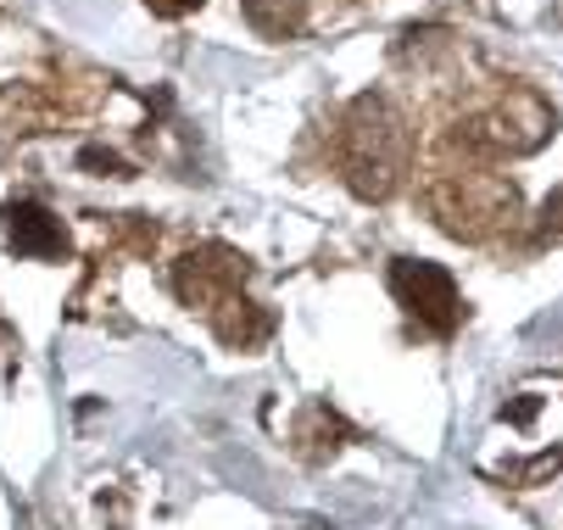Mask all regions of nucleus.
Returning <instances> with one entry per match:
<instances>
[{
    "instance_id": "f257e3e1",
    "label": "nucleus",
    "mask_w": 563,
    "mask_h": 530,
    "mask_svg": "<svg viewBox=\"0 0 563 530\" xmlns=\"http://www.w3.org/2000/svg\"><path fill=\"white\" fill-rule=\"evenodd\" d=\"M408 145H413V134L401 123V112L385 96H363L341 129V168H346L352 190L385 201L401 185V174H408Z\"/></svg>"
},
{
    "instance_id": "f03ea898",
    "label": "nucleus",
    "mask_w": 563,
    "mask_h": 530,
    "mask_svg": "<svg viewBox=\"0 0 563 530\" xmlns=\"http://www.w3.org/2000/svg\"><path fill=\"white\" fill-rule=\"evenodd\" d=\"M390 290H396L401 308H408L413 319H424L435 335H446V330L457 324V313H463L457 285H452V274H446L441 263H413V257H401V263L390 268Z\"/></svg>"
},
{
    "instance_id": "7ed1b4c3",
    "label": "nucleus",
    "mask_w": 563,
    "mask_h": 530,
    "mask_svg": "<svg viewBox=\"0 0 563 530\" xmlns=\"http://www.w3.org/2000/svg\"><path fill=\"white\" fill-rule=\"evenodd\" d=\"M7 218H12V223H7V241H12L18 252H40V257L62 252V230L51 223V212H45V207H34V201H18Z\"/></svg>"
},
{
    "instance_id": "20e7f679",
    "label": "nucleus",
    "mask_w": 563,
    "mask_h": 530,
    "mask_svg": "<svg viewBox=\"0 0 563 530\" xmlns=\"http://www.w3.org/2000/svg\"><path fill=\"white\" fill-rule=\"evenodd\" d=\"M301 18H307V0H246V23H252L257 34H268V40L296 34Z\"/></svg>"
},
{
    "instance_id": "39448f33",
    "label": "nucleus",
    "mask_w": 563,
    "mask_h": 530,
    "mask_svg": "<svg viewBox=\"0 0 563 530\" xmlns=\"http://www.w3.org/2000/svg\"><path fill=\"white\" fill-rule=\"evenodd\" d=\"M151 7H156V12H163V18H179V12H190V7H201V0H151Z\"/></svg>"
}]
</instances>
